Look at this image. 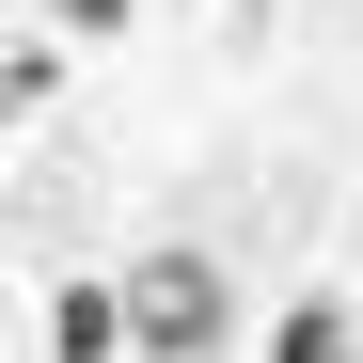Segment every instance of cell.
I'll return each mask as SVG.
<instances>
[{"instance_id":"3957f363","label":"cell","mask_w":363,"mask_h":363,"mask_svg":"<svg viewBox=\"0 0 363 363\" xmlns=\"http://www.w3.org/2000/svg\"><path fill=\"white\" fill-rule=\"evenodd\" d=\"M347 347H363V300H332V284H300L269 332V363H347Z\"/></svg>"},{"instance_id":"5b68a950","label":"cell","mask_w":363,"mask_h":363,"mask_svg":"<svg viewBox=\"0 0 363 363\" xmlns=\"http://www.w3.org/2000/svg\"><path fill=\"white\" fill-rule=\"evenodd\" d=\"M237 16H269V0H237Z\"/></svg>"},{"instance_id":"7a4b0ae2","label":"cell","mask_w":363,"mask_h":363,"mask_svg":"<svg viewBox=\"0 0 363 363\" xmlns=\"http://www.w3.org/2000/svg\"><path fill=\"white\" fill-rule=\"evenodd\" d=\"M48 363H127V300L111 284H48Z\"/></svg>"},{"instance_id":"6da1fadb","label":"cell","mask_w":363,"mask_h":363,"mask_svg":"<svg viewBox=\"0 0 363 363\" xmlns=\"http://www.w3.org/2000/svg\"><path fill=\"white\" fill-rule=\"evenodd\" d=\"M111 300H127V363H206V347L237 332V284H221V253H190V237L127 253Z\"/></svg>"},{"instance_id":"8992f818","label":"cell","mask_w":363,"mask_h":363,"mask_svg":"<svg viewBox=\"0 0 363 363\" xmlns=\"http://www.w3.org/2000/svg\"><path fill=\"white\" fill-rule=\"evenodd\" d=\"M347 363H363V347H347Z\"/></svg>"},{"instance_id":"277c9868","label":"cell","mask_w":363,"mask_h":363,"mask_svg":"<svg viewBox=\"0 0 363 363\" xmlns=\"http://www.w3.org/2000/svg\"><path fill=\"white\" fill-rule=\"evenodd\" d=\"M127 16H143V0H48V32H79V48H111Z\"/></svg>"}]
</instances>
